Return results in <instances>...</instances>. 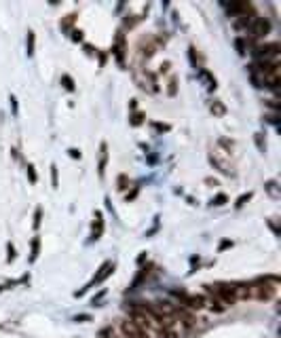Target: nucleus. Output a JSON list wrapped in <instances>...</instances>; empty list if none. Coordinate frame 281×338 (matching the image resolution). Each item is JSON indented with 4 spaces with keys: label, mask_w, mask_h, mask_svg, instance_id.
<instances>
[{
    "label": "nucleus",
    "mask_w": 281,
    "mask_h": 338,
    "mask_svg": "<svg viewBox=\"0 0 281 338\" xmlns=\"http://www.w3.org/2000/svg\"><path fill=\"white\" fill-rule=\"evenodd\" d=\"M249 199H252V192H247V194H241V197L237 199V203H235V205H237V207H243V205H245V201H249Z\"/></svg>",
    "instance_id": "16"
},
{
    "label": "nucleus",
    "mask_w": 281,
    "mask_h": 338,
    "mask_svg": "<svg viewBox=\"0 0 281 338\" xmlns=\"http://www.w3.org/2000/svg\"><path fill=\"white\" fill-rule=\"evenodd\" d=\"M106 165H108V144H106V142H102V144H99V163H97L99 178L106 176Z\"/></svg>",
    "instance_id": "6"
},
{
    "label": "nucleus",
    "mask_w": 281,
    "mask_h": 338,
    "mask_svg": "<svg viewBox=\"0 0 281 338\" xmlns=\"http://www.w3.org/2000/svg\"><path fill=\"white\" fill-rule=\"evenodd\" d=\"M51 184H53V188L59 186V182H57V167L55 165H51Z\"/></svg>",
    "instance_id": "20"
},
{
    "label": "nucleus",
    "mask_w": 281,
    "mask_h": 338,
    "mask_svg": "<svg viewBox=\"0 0 281 338\" xmlns=\"http://www.w3.org/2000/svg\"><path fill=\"white\" fill-rule=\"evenodd\" d=\"M38 254H40V239H38V235H34L32 243H30V262H36Z\"/></svg>",
    "instance_id": "9"
},
{
    "label": "nucleus",
    "mask_w": 281,
    "mask_h": 338,
    "mask_svg": "<svg viewBox=\"0 0 281 338\" xmlns=\"http://www.w3.org/2000/svg\"><path fill=\"white\" fill-rule=\"evenodd\" d=\"M270 28H273V26H270V22H268L266 17H256L254 24L249 26V32H252V34H249V38H256V40L266 38L270 34Z\"/></svg>",
    "instance_id": "4"
},
{
    "label": "nucleus",
    "mask_w": 281,
    "mask_h": 338,
    "mask_svg": "<svg viewBox=\"0 0 281 338\" xmlns=\"http://www.w3.org/2000/svg\"><path fill=\"white\" fill-rule=\"evenodd\" d=\"M142 119H144V115H139V112H137V115L133 117V121H131V125H135V127L142 125Z\"/></svg>",
    "instance_id": "24"
},
{
    "label": "nucleus",
    "mask_w": 281,
    "mask_h": 338,
    "mask_svg": "<svg viewBox=\"0 0 281 338\" xmlns=\"http://www.w3.org/2000/svg\"><path fill=\"white\" fill-rule=\"evenodd\" d=\"M252 53L258 57V61H277L281 53V45L279 43H264L254 47Z\"/></svg>",
    "instance_id": "2"
},
{
    "label": "nucleus",
    "mask_w": 281,
    "mask_h": 338,
    "mask_svg": "<svg viewBox=\"0 0 281 338\" xmlns=\"http://www.w3.org/2000/svg\"><path fill=\"white\" fill-rule=\"evenodd\" d=\"M230 245H233V241H222L220 243V250H226V248H230Z\"/></svg>",
    "instance_id": "26"
},
{
    "label": "nucleus",
    "mask_w": 281,
    "mask_h": 338,
    "mask_svg": "<svg viewBox=\"0 0 281 338\" xmlns=\"http://www.w3.org/2000/svg\"><path fill=\"white\" fill-rule=\"evenodd\" d=\"M114 273V262L112 260H108V262H104L102 266H99V271H97V275H95V277L91 279V281H89L87 285H85V288L83 290H80V292H76V296H83L89 288H93V285H97V283H102L104 279H108L110 277V275H112Z\"/></svg>",
    "instance_id": "3"
},
{
    "label": "nucleus",
    "mask_w": 281,
    "mask_h": 338,
    "mask_svg": "<svg viewBox=\"0 0 281 338\" xmlns=\"http://www.w3.org/2000/svg\"><path fill=\"white\" fill-rule=\"evenodd\" d=\"M212 112H214V115H216V117H224V112H226V108H224L222 104H220V101H214V104H212Z\"/></svg>",
    "instance_id": "15"
},
{
    "label": "nucleus",
    "mask_w": 281,
    "mask_h": 338,
    "mask_svg": "<svg viewBox=\"0 0 281 338\" xmlns=\"http://www.w3.org/2000/svg\"><path fill=\"white\" fill-rule=\"evenodd\" d=\"M40 216H43V211L36 209V211H34V229H38V227H40Z\"/></svg>",
    "instance_id": "23"
},
{
    "label": "nucleus",
    "mask_w": 281,
    "mask_h": 338,
    "mask_svg": "<svg viewBox=\"0 0 281 338\" xmlns=\"http://www.w3.org/2000/svg\"><path fill=\"white\" fill-rule=\"evenodd\" d=\"M127 188H129L127 176H118V190H127Z\"/></svg>",
    "instance_id": "18"
},
{
    "label": "nucleus",
    "mask_w": 281,
    "mask_h": 338,
    "mask_svg": "<svg viewBox=\"0 0 281 338\" xmlns=\"http://www.w3.org/2000/svg\"><path fill=\"white\" fill-rule=\"evenodd\" d=\"M34 45H36V36H34V32H32V30H30V32H28V40H26L28 55H34Z\"/></svg>",
    "instance_id": "12"
},
{
    "label": "nucleus",
    "mask_w": 281,
    "mask_h": 338,
    "mask_svg": "<svg viewBox=\"0 0 281 338\" xmlns=\"http://www.w3.org/2000/svg\"><path fill=\"white\" fill-rule=\"evenodd\" d=\"M252 80L256 87L279 89L281 74H279V61H258L252 66Z\"/></svg>",
    "instance_id": "1"
},
{
    "label": "nucleus",
    "mask_w": 281,
    "mask_h": 338,
    "mask_svg": "<svg viewBox=\"0 0 281 338\" xmlns=\"http://www.w3.org/2000/svg\"><path fill=\"white\" fill-rule=\"evenodd\" d=\"M199 78L203 80V83L207 85V89H216V78L209 74V70H205V68H201L199 70Z\"/></svg>",
    "instance_id": "8"
},
{
    "label": "nucleus",
    "mask_w": 281,
    "mask_h": 338,
    "mask_svg": "<svg viewBox=\"0 0 281 338\" xmlns=\"http://www.w3.org/2000/svg\"><path fill=\"white\" fill-rule=\"evenodd\" d=\"M120 338H150V336L131 319H123L120 321Z\"/></svg>",
    "instance_id": "5"
},
{
    "label": "nucleus",
    "mask_w": 281,
    "mask_h": 338,
    "mask_svg": "<svg viewBox=\"0 0 281 338\" xmlns=\"http://www.w3.org/2000/svg\"><path fill=\"white\" fill-rule=\"evenodd\" d=\"M235 47H237V51H239L241 55H245V53H247V47H249V40H247V38H241V36H239V38L235 40Z\"/></svg>",
    "instance_id": "11"
},
{
    "label": "nucleus",
    "mask_w": 281,
    "mask_h": 338,
    "mask_svg": "<svg viewBox=\"0 0 281 338\" xmlns=\"http://www.w3.org/2000/svg\"><path fill=\"white\" fill-rule=\"evenodd\" d=\"M209 161H212V165H214L218 171L226 173V176H230V173H233V167H230L226 161H222V159H220V157L216 155V152H212V155H209Z\"/></svg>",
    "instance_id": "7"
},
{
    "label": "nucleus",
    "mask_w": 281,
    "mask_h": 338,
    "mask_svg": "<svg viewBox=\"0 0 281 338\" xmlns=\"http://www.w3.org/2000/svg\"><path fill=\"white\" fill-rule=\"evenodd\" d=\"M254 140H256V146H258V150H260V152H266V140L262 138V133H256V136H254Z\"/></svg>",
    "instance_id": "13"
},
{
    "label": "nucleus",
    "mask_w": 281,
    "mask_h": 338,
    "mask_svg": "<svg viewBox=\"0 0 281 338\" xmlns=\"http://www.w3.org/2000/svg\"><path fill=\"white\" fill-rule=\"evenodd\" d=\"M266 192L270 194V197H273V199H279L281 197V192H279V186H277V182L275 180H270V182H266Z\"/></svg>",
    "instance_id": "10"
},
{
    "label": "nucleus",
    "mask_w": 281,
    "mask_h": 338,
    "mask_svg": "<svg viewBox=\"0 0 281 338\" xmlns=\"http://www.w3.org/2000/svg\"><path fill=\"white\" fill-rule=\"evenodd\" d=\"M226 194H216V197L212 199V205H216V207H222V205H226Z\"/></svg>",
    "instance_id": "14"
},
{
    "label": "nucleus",
    "mask_w": 281,
    "mask_h": 338,
    "mask_svg": "<svg viewBox=\"0 0 281 338\" xmlns=\"http://www.w3.org/2000/svg\"><path fill=\"white\" fill-rule=\"evenodd\" d=\"M28 178H30V182L32 184H36V171H34V165H28Z\"/></svg>",
    "instance_id": "21"
},
{
    "label": "nucleus",
    "mask_w": 281,
    "mask_h": 338,
    "mask_svg": "<svg viewBox=\"0 0 281 338\" xmlns=\"http://www.w3.org/2000/svg\"><path fill=\"white\" fill-rule=\"evenodd\" d=\"M167 93H169V95H172V97L176 95V78H172V80H169V87H167Z\"/></svg>",
    "instance_id": "22"
},
{
    "label": "nucleus",
    "mask_w": 281,
    "mask_h": 338,
    "mask_svg": "<svg viewBox=\"0 0 281 338\" xmlns=\"http://www.w3.org/2000/svg\"><path fill=\"white\" fill-rule=\"evenodd\" d=\"M68 152H70V157H72V159H80V150H76V148H70Z\"/></svg>",
    "instance_id": "25"
},
{
    "label": "nucleus",
    "mask_w": 281,
    "mask_h": 338,
    "mask_svg": "<svg viewBox=\"0 0 281 338\" xmlns=\"http://www.w3.org/2000/svg\"><path fill=\"white\" fill-rule=\"evenodd\" d=\"M7 260H9V262L15 260V248H13V243H7Z\"/></svg>",
    "instance_id": "17"
},
{
    "label": "nucleus",
    "mask_w": 281,
    "mask_h": 338,
    "mask_svg": "<svg viewBox=\"0 0 281 338\" xmlns=\"http://www.w3.org/2000/svg\"><path fill=\"white\" fill-rule=\"evenodd\" d=\"M62 83H64V87L68 91H74V83H72V78H70V76H62Z\"/></svg>",
    "instance_id": "19"
}]
</instances>
